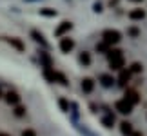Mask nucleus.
<instances>
[{"mask_svg":"<svg viewBox=\"0 0 147 136\" xmlns=\"http://www.w3.org/2000/svg\"><path fill=\"white\" fill-rule=\"evenodd\" d=\"M22 136H36V133H35V131H31V129H26V131L22 133Z\"/></svg>","mask_w":147,"mask_h":136,"instance_id":"nucleus-24","label":"nucleus"},{"mask_svg":"<svg viewBox=\"0 0 147 136\" xmlns=\"http://www.w3.org/2000/svg\"><path fill=\"white\" fill-rule=\"evenodd\" d=\"M0 136H9V134H5V133H0Z\"/></svg>","mask_w":147,"mask_h":136,"instance_id":"nucleus-26","label":"nucleus"},{"mask_svg":"<svg viewBox=\"0 0 147 136\" xmlns=\"http://www.w3.org/2000/svg\"><path fill=\"white\" fill-rule=\"evenodd\" d=\"M102 122H104L105 127H113V123H115V114H107Z\"/></svg>","mask_w":147,"mask_h":136,"instance_id":"nucleus-16","label":"nucleus"},{"mask_svg":"<svg viewBox=\"0 0 147 136\" xmlns=\"http://www.w3.org/2000/svg\"><path fill=\"white\" fill-rule=\"evenodd\" d=\"M125 100L129 102L131 105H136L138 102H140V94L136 93V91H133V89H129L127 93H125Z\"/></svg>","mask_w":147,"mask_h":136,"instance_id":"nucleus-6","label":"nucleus"},{"mask_svg":"<svg viewBox=\"0 0 147 136\" xmlns=\"http://www.w3.org/2000/svg\"><path fill=\"white\" fill-rule=\"evenodd\" d=\"M115 107H116V111L120 112V114H131V112H133V105L129 104L125 98H123V100H118L116 104H115Z\"/></svg>","mask_w":147,"mask_h":136,"instance_id":"nucleus-3","label":"nucleus"},{"mask_svg":"<svg viewBox=\"0 0 147 136\" xmlns=\"http://www.w3.org/2000/svg\"><path fill=\"white\" fill-rule=\"evenodd\" d=\"M5 102H7L9 105H16L20 102V96L16 94V93H13V91H9V93L5 94Z\"/></svg>","mask_w":147,"mask_h":136,"instance_id":"nucleus-9","label":"nucleus"},{"mask_svg":"<svg viewBox=\"0 0 147 136\" xmlns=\"http://www.w3.org/2000/svg\"><path fill=\"white\" fill-rule=\"evenodd\" d=\"M120 33H118L116 29H107V31H104V42L107 44V45H113V44H118L120 42Z\"/></svg>","mask_w":147,"mask_h":136,"instance_id":"nucleus-2","label":"nucleus"},{"mask_svg":"<svg viewBox=\"0 0 147 136\" xmlns=\"http://www.w3.org/2000/svg\"><path fill=\"white\" fill-rule=\"evenodd\" d=\"M133 136H142V133H133Z\"/></svg>","mask_w":147,"mask_h":136,"instance_id":"nucleus-25","label":"nucleus"},{"mask_svg":"<svg viewBox=\"0 0 147 136\" xmlns=\"http://www.w3.org/2000/svg\"><path fill=\"white\" fill-rule=\"evenodd\" d=\"M142 69H144V67H142V64L134 62V64L131 65V69H129V71H131V73H142Z\"/></svg>","mask_w":147,"mask_h":136,"instance_id":"nucleus-20","label":"nucleus"},{"mask_svg":"<svg viewBox=\"0 0 147 136\" xmlns=\"http://www.w3.org/2000/svg\"><path fill=\"white\" fill-rule=\"evenodd\" d=\"M100 80H102V86L111 87V86H113V82H115V78H113L111 75H102V76H100Z\"/></svg>","mask_w":147,"mask_h":136,"instance_id":"nucleus-13","label":"nucleus"},{"mask_svg":"<svg viewBox=\"0 0 147 136\" xmlns=\"http://www.w3.org/2000/svg\"><path fill=\"white\" fill-rule=\"evenodd\" d=\"M71 27H73V24L71 22H62V24L56 27V31H55V35L56 36H64L67 31H71Z\"/></svg>","mask_w":147,"mask_h":136,"instance_id":"nucleus-5","label":"nucleus"},{"mask_svg":"<svg viewBox=\"0 0 147 136\" xmlns=\"http://www.w3.org/2000/svg\"><path fill=\"white\" fill-rule=\"evenodd\" d=\"M40 13H42L44 16H55L56 11H55V9H40Z\"/></svg>","mask_w":147,"mask_h":136,"instance_id":"nucleus-21","label":"nucleus"},{"mask_svg":"<svg viewBox=\"0 0 147 136\" xmlns=\"http://www.w3.org/2000/svg\"><path fill=\"white\" fill-rule=\"evenodd\" d=\"M93 87H94V82L91 80V78H84L82 80V91L84 93H91Z\"/></svg>","mask_w":147,"mask_h":136,"instance_id":"nucleus-11","label":"nucleus"},{"mask_svg":"<svg viewBox=\"0 0 147 136\" xmlns=\"http://www.w3.org/2000/svg\"><path fill=\"white\" fill-rule=\"evenodd\" d=\"M96 51H100V53H109V45H107L105 42H102L96 45Z\"/></svg>","mask_w":147,"mask_h":136,"instance_id":"nucleus-19","label":"nucleus"},{"mask_svg":"<svg viewBox=\"0 0 147 136\" xmlns=\"http://www.w3.org/2000/svg\"><path fill=\"white\" fill-rule=\"evenodd\" d=\"M40 60H42V64H44V69L51 67V58H49L47 53H40Z\"/></svg>","mask_w":147,"mask_h":136,"instance_id":"nucleus-14","label":"nucleus"},{"mask_svg":"<svg viewBox=\"0 0 147 136\" xmlns=\"http://www.w3.org/2000/svg\"><path fill=\"white\" fill-rule=\"evenodd\" d=\"M31 36L35 38L36 42H40L42 45H46V40H44V36H42V33H38V31H31Z\"/></svg>","mask_w":147,"mask_h":136,"instance_id":"nucleus-17","label":"nucleus"},{"mask_svg":"<svg viewBox=\"0 0 147 136\" xmlns=\"http://www.w3.org/2000/svg\"><path fill=\"white\" fill-rule=\"evenodd\" d=\"M73 47H75V42H73L71 38H62L60 40V51L62 53H69V51H73Z\"/></svg>","mask_w":147,"mask_h":136,"instance_id":"nucleus-4","label":"nucleus"},{"mask_svg":"<svg viewBox=\"0 0 147 136\" xmlns=\"http://www.w3.org/2000/svg\"><path fill=\"white\" fill-rule=\"evenodd\" d=\"M133 2H142V0H133Z\"/></svg>","mask_w":147,"mask_h":136,"instance_id":"nucleus-27","label":"nucleus"},{"mask_svg":"<svg viewBox=\"0 0 147 136\" xmlns=\"http://www.w3.org/2000/svg\"><path fill=\"white\" fill-rule=\"evenodd\" d=\"M15 114L16 116H24L26 114V109H24V107H16V109H15Z\"/></svg>","mask_w":147,"mask_h":136,"instance_id":"nucleus-22","label":"nucleus"},{"mask_svg":"<svg viewBox=\"0 0 147 136\" xmlns=\"http://www.w3.org/2000/svg\"><path fill=\"white\" fill-rule=\"evenodd\" d=\"M0 94H2V93H0Z\"/></svg>","mask_w":147,"mask_h":136,"instance_id":"nucleus-28","label":"nucleus"},{"mask_svg":"<svg viewBox=\"0 0 147 136\" xmlns=\"http://www.w3.org/2000/svg\"><path fill=\"white\" fill-rule=\"evenodd\" d=\"M80 62H82L84 65H89V64H91V56H89L87 53H82L80 55Z\"/></svg>","mask_w":147,"mask_h":136,"instance_id":"nucleus-18","label":"nucleus"},{"mask_svg":"<svg viewBox=\"0 0 147 136\" xmlns=\"http://www.w3.org/2000/svg\"><path fill=\"white\" fill-rule=\"evenodd\" d=\"M129 80H131V71H127V69H122V71H120V78H118V83H120L122 87H125Z\"/></svg>","mask_w":147,"mask_h":136,"instance_id":"nucleus-7","label":"nucleus"},{"mask_svg":"<svg viewBox=\"0 0 147 136\" xmlns=\"http://www.w3.org/2000/svg\"><path fill=\"white\" fill-rule=\"evenodd\" d=\"M44 76H46L49 82H56V76H58V73L53 71L51 67H47V69H44Z\"/></svg>","mask_w":147,"mask_h":136,"instance_id":"nucleus-12","label":"nucleus"},{"mask_svg":"<svg viewBox=\"0 0 147 136\" xmlns=\"http://www.w3.org/2000/svg\"><path fill=\"white\" fill-rule=\"evenodd\" d=\"M60 107H62V109H64V111H69V104H67V102H65L64 98L60 100Z\"/></svg>","mask_w":147,"mask_h":136,"instance_id":"nucleus-23","label":"nucleus"},{"mask_svg":"<svg viewBox=\"0 0 147 136\" xmlns=\"http://www.w3.org/2000/svg\"><path fill=\"white\" fill-rule=\"evenodd\" d=\"M107 58H109L111 69H115V71H122L123 65H125V60H123V55H122L120 49H109Z\"/></svg>","mask_w":147,"mask_h":136,"instance_id":"nucleus-1","label":"nucleus"},{"mask_svg":"<svg viewBox=\"0 0 147 136\" xmlns=\"http://www.w3.org/2000/svg\"><path fill=\"white\" fill-rule=\"evenodd\" d=\"M120 131H122V134L123 136H133V125H131V123H129V122H122L120 123Z\"/></svg>","mask_w":147,"mask_h":136,"instance_id":"nucleus-8","label":"nucleus"},{"mask_svg":"<svg viewBox=\"0 0 147 136\" xmlns=\"http://www.w3.org/2000/svg\"><path fill=\"white\" fill-rule=\"evenodd\" d=\"M9 44L13 45V47H16L18 51H24V49H26V47H24V44H22L18 38H9Z\"/></svg>","mask_w":147,"mask_h":136,"instance_id":"nucleus-15","label":"nucleus"},{"mask_svg":"<svg viewBox=\"0 0 147 136\" xmlns=\"http://www.w3.org/2000/svg\"><path fill=\"white\" fill-rule=\"evenodd\" d=\"M129 18L131 20H142V18H145V11L144 9H133L129 13Z\"/></svg>","mask_w":147,"mask_h":136,"instance_id":"nucleus-10","label":"nucleus"}]
</instances>
